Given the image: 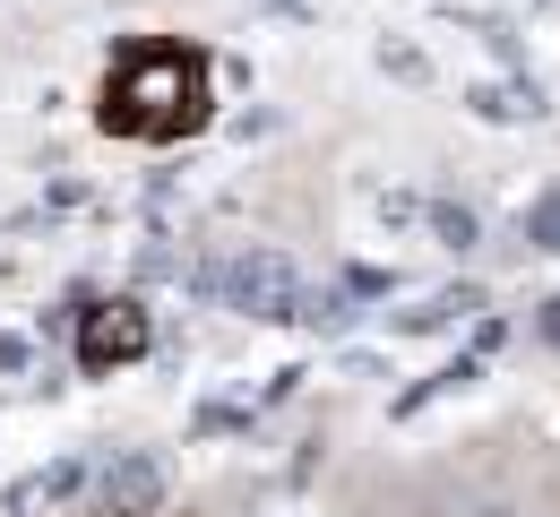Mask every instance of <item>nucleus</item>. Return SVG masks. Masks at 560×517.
I'll list each match as a JSON object with an SVG mask.
<instances>
[{
	"label": "nucleus",
	"instance_id": "nucleus-1",
	"mask_svg": "<svg viewBox=\"0 0 560 517\" xmlns=\"http://www.w3.org/2000/svg\"><path fill=\"white\" fill-rule=\"evenodd\" d=\"M199 113H208V70H199V52H182V44L121 52V70L104 86V121H113V130L173 139V130H190Z\"/></svg>",
	"mask_w": 560,
	"mask_h": 517
},
{
	"label": "nucleus",
	"instance_id": "nucleus-2",
	"mask_svg": "<svg viewBox=\"0 0 560 517\" xmlns=\"http://www.w3.org/2000/svg\"><path fill=\"white\" fill-rule=\"evenodd\" d=\"M535 233H544V242L560 250V199H544V208H535Z\"/></svg>",
	"mask_w": 560,
	"mask_h": 517
}]
</instances>
